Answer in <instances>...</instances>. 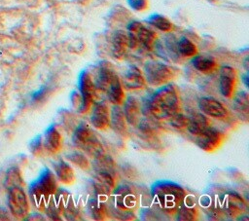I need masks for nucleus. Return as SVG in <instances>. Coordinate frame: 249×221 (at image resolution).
<instances>
[{
    "label": "nucleus",
    "mask_w": 249,
    "mask_h": 221,
    "mask_svg": "<svg viewBox=\"0 0 249 221\" xmlns=\"http://www.w3.org/2000/svg\"><path fill=\"white\" fill-rule=\"evenodd\" d=\"M150 113L158 120L167 119L178 111L179 96L175 87L165 84L159 88L149 100Z\"/></svg>",
    "instance_id": "1"
},
{
    "label": "nucleus",
    "mask_w": 249,
    "mask_h": 221,
    "mask_svg": "<svg viewBox=\"0 0 249 221\" xmlns=\"http://www.w3.org/2000/svg\"><path fill=\"white\" fill-rule=\"evenodd\" d=\"M152 196L164 209H176L186 198L185 190L177 183L161 180L152 186Z\"/></svg>",
    "instance_id": "2"
},
{
    "label": "nucleus",
    "mask_w": 249,
    "mask_h": 221,
    "mask_svg": "<svg viewBox=\"0 0 249 221\" xmlns=\"http://www.w3.org/2000/svg\"><path fill=\"white\" fill-rule=\"evenodd\" d=\"M57 181L50 169H45L30 185L29 193L38 206H45L50 198L56 193Z\"/></svg>",
    "instance_id": "3"
},
{
    "label": "nucleus",
    "mask_w": 249,
    "mask_h": 221,
    "mask_svg": "<svg viewBox=\"0 0 249 221\" xmlns=\"http://www.w3.org/2000/svg\"><path fill=\"white\" fill-rule=\"evenodd\" d=\"M73 143L86 154L97 158L104 154V148L92 129L86 124L80 125L73 134Z\"/></svg>",
    "instance_id": "4"
},
{
    "label": "nucleus",
    "mask_w": 249,
    "mask_h": 221,
    "mask_svg": "<svg viewBox=\"0 0 249 221\" xmlns=\"http://www.w3.org/2000/svg\"><path fill=\"white\" fill-rule=\"evenodd\" d=\"M127 30L128 47L133 49L141 47L147 51L152 50L157 38V35L153 30L139 21L130 22L127 26Z\"/></svg>",
    "instance_id": "5"
},
{
    "label": "nucleus",
    "mask_w": 249,
    "mask_h": 221,
    "mask_svg": "<svg viewBox=\"0 0 249 221\" xmlns=\"http://www.w3.org/2000/svg\"><path fill=\"white\" fill-rule=\"evenodd\" d=\"M145 81L154 87L167 84L175 75L174 69L160 61H148L144 66Z\"/></svg>",
    "instance_id": "6"
},
{
    "label": "nucleus",
    "mask_w": 249,
    "mask_h": 221,
    "mask_svg": "<svg viewBox=\"0 0 249 221\" xmlns=\"http://www.w3.org/2000/svg\"><path fill=\"white\" fill-rule=\"evenodd\" d=\"M95 85L91 76L87 71H83L79 77V92L81 96V102L79 107V112H87L92 105L94 94H95Z\"/></svg>",
    "instance_id": "7"
},
{
    "label": "nucleus",
    "mask_w": 249,
    "mask_h": 221,
    "mask_svg": "<svg viewBox=\"0 0 249 221\" xmlns=\"http://www.w3.org/2000/svg\"><path fill=\"white\" fill-rule=\"evenodd\" d=\"M8 204L12 214L17 218L25 217L28 212V202L24 191L19 186L10 188Z\"/></svg>",
    "instance_id": "8"
},
{
    "label": "nucleus",
    "mask_w": 249,
    "mask_h": 221,
    "mask_svg": "<svg viewBox=\"0 0 249 221\" xmlns=\"http://www.w3.org/2000/svg\"><path fill=\"white\" fill-rule=\"evenodd\" d=\"M223 140V134L212 127H208L202 132L195 136L196 144L205 152L217 149Z\"/></svg>",
    "instance_id": "9"
},
{
    "label": "nucleus",
    "mask_w": 249,
    "mask_h": 221,
    "mask_svg": "<svg viewBox=\"0 0 249 221\" xmlns=\"http://www.w3.org/2000/svg\"><path fill=\"white\" fill-rule=\"evenodd\" d=\"M92 187L96 196L102 197L109 195L111 190L115 187L114 175L107 171L95 170V174L92 179Z\"/></svg>",
    "instance_id": "10"
},
{
    "label": "nucleus",
    "mask_w": 249,
    "mask_h": 221,
    "mask_svg": "<svg viewBox=\"0 0 249 221\" xmlns=\"http://www.w3.org/2000/svg\"><path fill=\"white\" fill-rule=\"evenodd\" d=\"M198 108L202 114L213 118H224L227 116V108L216 98L203 96L198 100Z\"/></svg>",
    "instance_id": "11"
},
{
    "label": "nucleus",
    "mask_w": 249,
    "mask_h": 221,
    "mask_svg": "<svg viewBox=\"0 0 249 221\" xmlns=\"http://www.w3.org/2000/svg\"><path fill=\"white\" fill-rule=\"evenodd\" d=\"M90 123L98 130H106L110 127V111L106 103H94L90 115Z\"/></svg>",
    "instance_id": "12"
},
{
    "label": "nucleus",
    "mask_w": 249,
    "mask_h": 221,
    "mask_svg": "<svg viewBox=\"0 0 249 221\" xmlns=\"http://www.w3.org/2000/svg\"><path fill=\"white\" fill-rule=\"evenodd\" d=\"M236 73L235 70L229 66L224 65L220 69V78H219V90L222 95L225 97H231L233 94L234 86H235Z\"/></svg>",
    "instance_id": "13"
},
{
    "label": "nucleus",
    "mask_w": 249,
    "mask_h": 221,
    "mask_svg": "<svg viewBox=\"0 0 249 221\" xmlns=\"http://www.w3.org/2000/svg\"><path fill=\"white\" fill-rule=\"evenodd\" d=\"M114 201L116 207L123 211L132 209L136 204V198L127 186H120L114 192Z\"/></svg>",
    "instance_id": "14"
},
{
    "label": "nucleus",
    "mask_w": 249,
    "mask_h": 221,
    "mask_svg": "<svg viewBox=\"0 0 249 221\" xmlns=\"http://www.w3.org/2000/svg\"><path fill=\"white\" fill-rule=\"evenodd\" d=\"M146 84L145 78L140 69L134 65H131L124 74L123 85L126 90L133 91L144 88Z\"/></svg>",
    "instance_id": "15"
},
{
    "label": "nucleus",
    "mask_w": 249,
    "mask_h": 221,
    "mask_svg": "<svg viewBox=\"0 0 249 221\" xmlns=\"http://www.w3.org/2000/svg\"><path fill=\"white\" fill-rule=\"evenodd\" d=\"M123 112L128 124L135 126L139 123L141 109L138 100L134 96L129 95L126 97L124 103Z\"/></svg>",
    "instance_id": "16"
},
{
    "label": "nucleus",
    "mask_w": 249,
    "mask_h": 221,
    "mask_svg": "<svg viewBox=\"0 0 249 221\" xmlns=\"http://www.w3.org/2000/svg\"><path fill=\"white\" fill-rule=\"evenodd\" d=\"M110 126L117 133L121 135L126 134V120L122 108L118 104H114L110 112Z\"/></svg>",
    "instance_id": "17"
},
{
    "label": "nucleus",
    "mask_w": 249,
    "mask_h": 221,
    "mask_svg": "<svg viewBox=\"0 0 249 221\" xmlns=\"http://www.w3.org/2000/svg\"><path fill=\"white\" fill-rule=\"evenodd\" d=\"M105 92H106L107 97L111 103L120 105L121 103L124 102V92L123 85H122L118 75H115V77L112 79V81L109 84Z\"/></svg>",
    "instance_id": "18"
},
{
    "label": "nucleus",
    "mask_w": 249,
    "mask_h": 221,
    "mask_svg": "<svg viewBox=\"0 0 249 221\" xmlns=\"http://www.w3.org/2000/svg\"><path fill=\"white\" fill-rule=\"evenodd\" d=\"M44 146L50 153H56L61 147V135L54 126H51L45 132Z\"/></svg>",
    "instance_id": "19"
},
{
    "label": "nucleus",
    "mask_w": 249,
    "mask_h": 221,
    "mask_svg": "<svg viewBox=\"0 0 249 221\" xmlns=\"http://www.w3.org/2000/svg\"><path fill=\"white\" fill-rule=\"evenodd\" d=\"M54 172L57 179L65 185H70L75 180V173L71 166L63 160L58 161L54 164Z\"/></svg>",
    "instance_id": "20"
},
{
    "label": "nucleus",
    "mask_w": 249,
    "mask_h": 221,
    "mask_svg": "<svg viewBox=\"0 0 249 221\" xmlns=\"http://www.w3.org/2000/svg\"><path fill=\"white\" fill-rule=\"evenodd\" d=\"M209 127V122L207 118L202 113H196L189 117V122L187 125V129L194 136L202 132L205 129Z\"/></svg>",
    "instance_id": "21"
},
{
    "label": "nucleus",
    "mask_w": 249,
    "mask_h": 221,
    "mask_svg": "<svg viewBox=\"0 0 249 221\" xmlns=\"http://www.w3.org/2000/svg\"><path fill=\"white\" fill-rule=\"evenodd\" d=\"M112 45H113L112 53L114 57L118 59H122L126 53V49L128 47V38L126 34L124 33L123 31H117L113 36Z\"/></svg>",
    "instance_id": "22"
},
{
    "label": "nucleus",
    "mask_w": 249,
    "mask_h": 221,
    "mask_svg": "<svg viewBox=\"0 0 249 221\" xmlns=\"http://www.w3.org/2000/svg\"><path fill=\"white\" fill-rule=\"evenodd\" d=\"M192 64L196 70L202 73L212 72L217 67L216 60L213 57L208 55H194V57L192 58Z\"/></svg>",
    "instance_id": "23"
},
{
    "label": "nucleus",
    "mask_w": 249,
    "mask_h": 221,
    "mask_svg": "<svg viewBox=\"0 0 249 221\" xmlns=\"http://www.w3.org/2000/svg\"><path fill=\"white\" fill-rule=\"evenodd\" d=\"M225 210L231 215H235L237 212L241 211L244 206V202L242 198L236 193H229L225 195Z\"/></svg>",
    "instance_id": "24"
},
{
    "label": "nucleus",
    "mask_w": 249,
    "mask_h": 221,
    "mask_svg": "<svg viewBox=\"0 0 249 221\" xmlns=\"http://www.w3.org/2000/svg\"><path fill=\"white\" fill-rule=\"evenodd\" d=\"M232 106L234 110L241 116L248 117L249 111V97L248 93L245 91H240L234 94L232 100Z\"/></svg>",
    "instance_id": "25"
},
{
    "label": "nucleus",
    "mask_w": 249,
    "mask_h": 221,
    "mask_svg": "<svg viewBox=\"0 0 249 221\" xmlns=\"http://www.w3.org/2000/svg\"><path fill=\"white\" fill-rule=\"evenodd\" d=\"M177 51L182 56H194L197 53L196 45L186 37H182L177 43Z\"/></svg>",
    "instance_id": "26"
},
{
    "label": "nucleus",
    "mask_w": 249,
    "mask_h": 221,
    "mask_svg": "<svg viewBox=\"0 0 249 221\" xmlns=\"http://www.w3.org/2000/svg\"><path fill=\"white\" fill-rule=\"evenodd\" d=\"M147 20L151 25L162 32H167L172 28V23L170 22V20L159 14H154L150 16Z\"/></svg>",
    "instance_id": "27"
},
{
    "label": "nucleus",
    "mask_w": 249,
    "mask_h": 221,
    "mask_svg": "<svg viewBox=\"0 0 249 221\" xmlns=\"http://www.w3.org/2000/svg\"><path fill=\"white\" fill-rule=\"evenodd\" d=\"M196 218V210L194 206L184 202L177 207V220L192 221Z\"/></svg>",
    "instance_id": "28"
},
{
    "label": "nucleus",
    "mask_w": 249,
    "mask_h": 221,
    "mask_svg": "<svg viewBox=\"0 0 249 221\" xmlns=\"http://www.w3.org/2000/svg\"><path fill=\"white\" fill-rule=\"evenodd\" d=\"M89 208L93 219L101 220L104 218L106 207H105V204L102 203V201L100 202L99 200H96V199L90 200L89 203Z\"/></svg>",
    "instance_id": "29"
},
{
    "label": "nucleus",
    "mask_w": 249,
    "mask_h": 221,
    "mask_svg": "<svg viewBox=\"0 0 249 221\" xmlns=\"http://www.w3.org/2000/svg\"><path fill=\"white\" fill-rule=\"evenodd\" d=\"M66 158L73 163L74 165H76L78 167L82 168V169H87L89 167V161L86 158V156L82 153L79 152H72L70 154H68L66 156Z\"/></svg>",
    "instance_id": "30"
},
{
    "label": "nucleus",
    "mask_w": 249,
    "mask_h": 221,
    "mask_svg": "<svg viewBox=\"0 0 249 221\" xmlns=\"http://www.w3.org/2000/svg\"><path fill=\"white\" fill-rule=\"evenodd\" d=\"M21 177L19 174V171L18 168L13 167L10 168L7 176H6V185L10 188L15 187V186H19L21 184Z\"/></svg>",
    "instance_id": "31"
},
{
    "label": "nucleus",
    "mask_w": 249,
    "mask_h": 221,
    "mask_svg": "<svg viewBox=\"0 0 249 221\" xmlns=\"http://www.w3.org/2000/svg\"><path fill=\"white\" fill-rule=\"evenodd\" d=\"M169 122L170 125L175 128V129H184L187 127L188 122H189V117L185 116L182 113H178V111L176 113H174L172 116L169 117Z\"/></svg>",
    "instance_id": "32"
},
{
    "label": "nucleus",
    "mask_w": 249,
    "mask_h": 221,
    "mask_svg": "<svg viewBox=\"0 0 249 221\" xmlns=\"http://www.w3.org/2000/svg\"><path fill=\"white\" fill-rule=\"evenodd\" d=\"M129 6L135 11H143L147 8V0H127Z\"/></svg>",
    "instance_id": "33"
},
{
    "label": "nucleus",
    "mask_w": 249,
    "mask_h": 221,
    "mask_svg": "<svg viewBox=\"0 0 249 221\" xmlns=\"http://www.w3.org/2000/svg\"><path fill=\"white\" fill-rule=\"evenodd\" d=\"M45 93H46V89H45V88H42L40 91L36 92L32 95V97H33L34 100H39V99H41V98L43 97V95H44Z\"/></svg>",
    "instance_id": "34"
},
{
    "label": "nucleus",
    "mask_w": 249,
    "mask_h": 221,
    "mask_svg": "<svg viewBox=\"0 0 249 221\" xmlns=\"http://www.w3.org/2000/svg\"><path fill=\"white\" fill-rule=\"evenodd\" d=\"M7 215H6V212L3 208H0V219H6Z\"/></svg>",
    "instance_id": "35"
},
{
    "label": "nucleus",
    "mask_w": 249,
    "mask_h": 221,
    "mask_svg": "<svg viewBox=\"0 0 249 221\" xmlns=\"http://www.w3.org/2000/svg\"><path fill=\"white\" fill-rule=\"evenodd\" d=\"M242 79H243V82H244V85L246 86V87H248V77H247V74H245V75H243L242 76Z\"/></svg>",
    "instance_id": "36"
}]
</instances>
